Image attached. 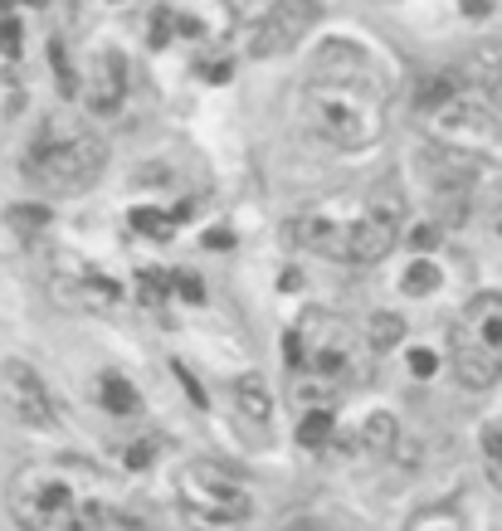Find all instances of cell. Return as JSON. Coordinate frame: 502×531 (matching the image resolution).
Segmentation results:
<instances>
[{
    "instance_id": "5b68a950",
    "label": "cell",
    "mask_w": 502,
    "mask_h": 531,
    "mask_svg": "<svg viewBox=\"0 0 502 531\" xmlns=\"http://www.w3.org/2000/svg\"><path fill=\"white\" fill-rule=\"evenodd\" d=\"M20 171L35 181L39 190L49 195H83L103 181L108 171V147L83 132V127H69V132H39L35 147L25 152Z\"/></svg>"
},
{
    "instance_id": "8992f818",
    "label": "cell",
    "mask_w": 502,
    "mask_h": 531,
    "mask_svg": "<svg viewBox=\"0 0 502 531\" xmlns=\"http://www.w3.org/2000/svg\"><path fill=\"white\" fill-rule=\"evenodd\" d=\"M454 380L493 390L502 380V293H478L454 322Z\"/></svg>"
},
{
    "instance_id": "83f0119b",
    "label": "cell",
    "mask_w": 502,
    "mask_h": 531,
    "mask_svg": "<svg viewBox=\"0 0 502 531\" xmlns=\"http://www.w3.org/2000/svg\"><path fill=\"white\" fill-rule=\"evenodd\" d=\"M0 54L5 59L20 54V20H0Z\"/></svg>"
},
{
    "instance_id": "5bb4252c",
    "label": "cell",
    "mask_w": 502,
    "mask_h": 531,
    "mask_svg": "<svg viewBox=\"0 0 502 531\" xmlns=\"http://www.w3.org/2000/svg\"><path fill=\"white\" fill-rule=\"evenodd\" d=\"M98 405H103L108 415L127 419L142 410V395H137V385L122 376V371H103V376H98Z\"/></svg>"
},
{
    "instance_id": "7c38bea8",
    "label": "cell",
    "mask_w": 502,
    "mask_h": 531,
    "mask_svg": "<svg viewBox=\"0 0 502 531\" xmlns=\"http://www.w3.org/2000/svg\"><path fill=\"white\" fill-rule=\"evenodd\" d=\"M54 273H49V288L64 307H108L117 303V283L103 278L98 268H83L74 254H54L49 259Z\"/></svg>"
},
{
    "instance_id": "52a82bcc",
    "label": "cell",
    "mask_w": 502,
    "mask_h": 531,
    "mask_svg": "<svg viewBox=\"0 0 502 531\" xmlns=\"http://www.w3.org/2000/svg\"><path fill=\"white\" fill-rule=\"evenodd\" d=\"M420 122H425V132L444 152H493L502 137L498 108L483 93H468L464 83L449 98H439L434 108H425Z\"/></svg>"
},
{
    "instance_id": "6da1fadb",
    "label": "cell",
    "mask_w": 502,
    "mask_h": 531,
    "mask_svg": "<svg viewBox=\"0 0 502 531\" xmlns=\"http://www.w3.org/2000/svg\"><path fill=\"white\" fill-rule=\"evenodd\" d=\"M298 103H303V122L337 152H366L386 137L390 83L381 64L351 39L317 49Z\"/></svg>"
},
{
    "instance_id": "484cf974",
    "label": "cell",
    "mask_w": 502,
    "mask_h": 531,
    "mask_svg": "<svg viewBox=\"0 0 502 531\" xmlns=\"http://www.w3.org/2000/svg\"><path fill=\"white\" fill-rule=\"evenodd\" d=\"M434 371H439V356H434V351H425V346H415V351H410V376L429 380Z\"/></svg>"
},
{
    "instance_id": "277c9868",
    "label": "cell",
    "mask_w": 502,
    "mask_h": 531,
    "mask_svg": "<svg viewBox=\"0 0 502 531\" xmlns=\"http://www.w3.org/2000/svg\"><path fill=\"white\" fill-rule=\"evenodd\" d=\"M176 507L191 531H244L254 517V493L225 463L195 458L176 473Z\"/></svg>"
},
{
    "instance_id": "8fae6325",
    "label": "cell",
    "mask_w": 502,
    "mask_h": 531,
    "mask_svg": "<svg viewBox=\"0 0 502 531\" xmlns=\"http://www.w3.org/2000/svg\"><path fill=\"white\" fill-rule=\"evenodd\" d=\"M317 20H322V5L317 0H273L269 10L259 15V25H254L249 54L254 59H278V54H288L298 39L308 35Z\"/></svg>"
},
{
    "instance_id": "9a60e30c",
    "label": "cell",
    "mask_w": 502,
    "mask_h": 531,
    "mask_svg": "<svg viewBox=\"0 0 502 531\" xmlns=\"http://www.w3.org/2000/svg\"><path fill=\"white\" fill-rule=\"evenodd\" d=\"M230 395L249 424H269L273 419V395H269V385H264V376H239Z\"/></svg>"
},
{
    "instance_id": "4316f807",
    "label": "cell",
    "mask_w": 502,
    "mask_h": 531,
    "mask_svg": "<svg viewBox=\"0 0 502 531\" xmlns=\"http://www.w3.org/2000/svg\"><path fill=\"white\" fill-rule=\"evenodd\" d=\"M49 54H54V69H59V88H64V93H74V69H69V54H64V44L54 39V44H49Z\"/></svg>"
},
{
    "instance_id": "f1b7e54d",
    "label": "cell",
    "mask_w": 502,
    "mask_h": 531,
    "mask_svg": "<svg viewBox=\"0 0 502 531\" xmlns=\"http://www.w3.org/2000/svg\"><path fill=\"white\" fill-rule=\"evenodd\" d=\"M166 283H171L176 293H186L191 303H200V298H205V293H200V278H195V273H186V268H181V273H171Z\"/></svg>"
},
{
    "instance_id": "ba28073f",
    "label": "cell",
    "mask_w": 502,
    "mask_h": 531,
    "mask_svg": "<svg viewBox=\"0 0 502 531\" xmlns=\"http://www.w3.org/2000/svg\"><path fill=\"white\" fill-rule=\"evenodd\" d=\"M356 205H361V195H356V200H322V205H308V210H298V215L288 220V239L312 249V254H322V259L351 264V259H356Z\"/></svg>"
},
{
    "instance_id": "1f68e13d",
    "label": "cell",
    "mask_w": 502,
    "mask_h": 531,
    "mask_svg": "<svg viewBox=\"0 0 502 531\" xmlns=\"http://www.w3.org/2000/svg\"><path fill=\"white\" fill-rule=\"evenodd\" d=\"M410 239H415V249H434V229H429V225H420Z\"/></svg>"
},
{
    "instance_id": "e0dca14e",
    "label": "cell",
    "mask_w": 502,
    "mask_h": 531,
    "mask_svg": "<svg viewBox=\"0 0 502 531\" xmlns=\"http://www.w3.org/2000/svg\"><path fill=\"white\" fill-rule=\"evenodd\" d=\"M395 439H400V429H395V415L376 410V415L361 419V444H366V454L386 458L390 449H395Z\"/></svg>"
},
{
    "instance_id": "4dcf8cb0",
    "label": "cell",
    "mask_w": 502,
    "mask_h": 531,
    "mask_svg": "<svg viewBox=\"0 0 502 531\" xmlns=\"http://www.w3.org/2000/svg\"><path fill=\"white\" fill-rule=\"evenodd\" d=\"M493 5L498 0H464V15L468 20H483V15H493Z\"/></svg>"
},
{
    "instance_id": "7402d4cb",
    "label": "cell",
    "mask_w": 502,
    "mask_h": 531,
    "mask_svg": "<svg viewBox=\"0 0 502 531\" xmlns=\"http://www.w3.org/2000/svg\"><path fill=\"white\" fill-rule=\"evenodd\" d=\"M132 229L147 234V239H171L176 215H161V210H152V205H142V210H132Z\"/></svg>"
},
{
    "instance_id": "cb8c5ba5",
    "label": "cell",
    "mask_w": 502,
    "mask_h": 531,
    "mask_svg": "<svg viewBox=\"0 0 502 531\" xmlns=\"http://www.w3.org/2000/svg\"><path fill=\"white\" fill-rule=\"evenodd\" d=\"M473 59H478V69L488 74V83L502 88V39H483V44L473 49Z\"/></svg>"
},
{
    "instance_id": "4fadbf2b",
    "label": "cell",
    "mask_w": 502,
    "mask_h": 531,
    "mask_svg": "<svg viewBox=\"0 0 502 531\" xmlns=\"http://www.w3.org/2000/svg\"><path fill=\"white\" fill-rule=\"evenodd\" d=\"M127 59H122V49H103L98 59H93V74H88V113L93 117H113L122 108V98H127Z\"/></svg>"
},
{
    "instance_id": "d6986e66",
    "label": "cell",
    "mask_w": 502,
    "mask_h": 531,
    "mask_svg": "<svg viewBox=\"0 0 502 531\" xmlns=\"http://www.w3.org/2000/svg\"><path fill=\"white\" fill-rule=\"evenodd\" d=\"M332 429H337V415H332L327 405H312L308 415L298 419V444H303V449H322V444L332 439Z\"/></svg>"
},
{
    "instance_id": "e575fe53",
    "label": "cell",
    "mask_w": 502,
    "mask_h": 531,
    "mask_svg": "<svg viewBox=\"0 0 502 531\" xmlns=\"http://www.w3.org/2000/svg\"><path fill=\"white\" fill-rule=\"evenodd\" d=\"M293 531H312V527H293Z\"/></svg>"
},
{
    "instance_id": "836d02e7",
    "label": "cell",
    "mask_w": 502,
    "mask_h": 531,
    "mask_svg": "<svg viewBox=\"0 0 502 531\" xmlns=\"http://www.w3.org/2000/svg\"><path fill=\"white\" fill-rule=\"evenodd\" d=\"M493 93H498V103H502V88H493Z\"/></svg>"
},
{
    "instance_id": "ac0fdd59",
    "label": "cell",
    "mask_w": 502,
    "mask_h": 531,
    "mask_svg": "<svg viewBox=\"0 0 502 531\" xmlns=\"http://www.w3.org/2000/svg\"><path fill=\"white\" fill-rule=\"evenodd\" d=\"M478 454H483V473H488V483L502 493V419H488V424L478 429Z\"/></svg>"
},
{
    "instance_id": "ffe728a7",
    "label": "cell",
    "mask_w": 502,
    "mask_h": 531,
    "mask_svg": "<svg viewBox=\"0 0 502 531\" xmlns=\"http://www.w3.org/2000/svg\"><path fill=\"white\" fill-rule=\"evenodd\" d=\"M64 531H108V502L93 493V497H83L74 507V517L64 522Z\"/></svg>"
},
{
    "instance_id": "f546056e",
    "label": "cell",
    "mask_w": 502,
    "mask_h": 531,
    "mask_svg": "<svg viewBox=\"0 0 502 531\" xmlns=\"http://www.w3.org/2000/svg\"><path fill=\"white\" fill-rule=\"evenodd\" d=\"M142 293H147V303H161V293H166V273H161V268H147V273H142Z\"/></svg>"
},
{
    "instance_id": "d6a6232c",
    "label": "cell",
    "mask_w": 502,
    "mask_h": 531,
    "mask_svg": "<svg viewBox=\"0 0 502 531\" xmlns=\"http://www.w3.org/2000/svg\"><path fill=\"white\" fill-rule=\"evenodd\" d=\"M10 5H20V0H0V10H10ZM25 5H49V0H25Z\"/></svg>"
},
{
    "instance_id": "30bf717a",
    "label": "cell",
    "mask_w": 502,
    "mask_h": 531,
    "mask_svg": "<svg viewBox=\"0 0 502 531\" xmlns=\"http://www.w3.org/2000/svg\"><path fill=\"white\" fill-rule=\"evenodd\" d=\"M0 405L20 419L25 429H54L59 424V410H54V395L30 361L20 356H5L0 361Z\"/></svg>"
},
{
    "instance_id": "603a6c76",
    "label": "cell",
    "mask_w": 502,
    "mask_h": 531,
    "mask_svg": "<svg viewBox=\"0 0 502 531\" xmlns=\"http://www.w3.org/2000/svg\"><path fill=\"white\" fill-rule=\"evenodd\" d=\"M400 288H405V293H415V298H425V293H434V288H439V268L429 264V259H415V264L405 268Z\"/></svg>"
},
{
    "instance_id": "2e32d148",
    "label": "cell",
    "mask_w": 502,
    "mask_h": 531,
    "mask_svg": "<svg viewBox=\"0 0 502 531\" xmlns=\"http://www.w3.org/2000/svg\"><path fill=\"white\" fill-rule=\"evenodd\" d=\"M405 531H468V527H464V512L454 502H429V507H420L405 522Z\"/></svg>"
},
{
    "instance_id": "d4e9b609",
    "label": "cell",
    "mask_w": 502,
    "mask_h": 531,
    "mask_svg": "<svg viewBox=\"0 0 502 531\" xmlns=\"http://www.w3.org/2000/svg\"><path fill=\"white\" fill-rule=\"evenodd\" d=\"M5 220L20 229V234H30V229L49 225V210H44V205H10V210H5Z\"/></svg>"
},
{
    "instance_id": "7a4b0ae2",
    "label": "cell",
    "mask_w": 502,
    "mask_h": 531,
    "mask_svg": "<svg viewBox=\"0 0 502 531\" xmlns=\"http://www.w3.org/2000/svg\"><path fill=\"white\" fill-rule=\"evenodd\" d=\"M356 356H361L356 332H351L337 312H327V307L303 312L298 327L288 332V366H293V385H298L293 400L322 405L327 390L342 385V380L356 371Z\"/></svg>"
},
{
    "instance_id": "44dd1931",
    "label": "cell",
    "mask_w": 502,
    "mask_h": 531,
    "mask_svg": "<svg viewBox=\"0 0 502 531\" xmlns=\"http://www.w3.org/2000/svg\"><path fill=\"white\" fill-rule=\"evenodd\" d=\"M366 337H371V351L381 356V351H390V346L405 337V322H400L395 312H376V317H371V327H366Z\"/></svg>"
},
{
    "instance_id": "3957f363",
    "label": "cell",
    "mask_w": 502,
    "mask_h": 531,
    "mask_svg": "<svg viewBox=\"0 0 502 531\" xmlns=\"http://www.w3.org/2000/svg\"><path fill=\"white\" fill-rule=\"evenodd\" d=\"M83 497L93 493L78 463H25L5 488V507L20 531H64Z\"/></svg>"
},
{
    "instance_id": "9c48e42d",
    "label": "cell",
    "mask_w": 502,
    "mask_h": 531,
    "mask_svg": "<svg viewBox=\"0 0 502 531\" xmlns=\"http://www.w3.org/2000/svg\"><path fill=\"white\" fill-rule=\"evenodd\" d=\"M405 234V200L395 186L366 190L356 205V259L351 264H381Z\"/></svg>"
}]
</instances>
